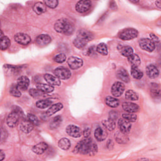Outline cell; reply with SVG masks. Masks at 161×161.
Segmentation results:
<instances>
[{"label":"cell","instance_id":"cell-29","mask_svg":"<svg viewBox=\"0 0 161 161\" xmlns=\"http://www.w3.org/2000/svg\"><path fill=\"white\" fill-rule=\"evenodd\" d=\"M52 104V101L50 99H42L36 103V106L40 109H45L49 107Z\"/></svg>","mask_w":161,"mask_h":161},{"label":"cell","instance_id":"cell-41","mask_svg":"<svg viewBox=\"0 0 161 161\" xmlns=\"http://www.w3.org/2000/svg\"><path fill=\"white\" fill-rule=\"evenodd\" d=\"M122 117H123V118L125 119L126 120L128 121L130 123L135 122L137 119V116L136 114H135L132 113H128V112L123 113L122 114Z\"/></svg>","mask_w":161,"mask_h":161},{"label":"cell","instance_id":"cell-25","mask_svg":"<svg viewBox=\"0 0 161 161\" xmlns=\"http://www.w3.org/2000/svg\"><path fill=\"white\" fill-rule=\"evenodd\" d=\"M33 9L37 14H40L46 11V6L41 2H37L34 4Z\"/></svg>","mask_w":161,"mask_h":161},{"label":"cell","instance_id":"cell-3","mask_svg":"<svg viewBox=\"0 0 161 161\" xmlns=\"http://www.w3.org/2000/svg\"><path fill=\"white\" fill-rule=\"evenodd\" d=\"M138 31L132 28H127L122 30L118 33V37L123 40H130L138 36Z\"/></svg>","mask_w":161,"mask_h":161},{"label":"cell","instance_id":"cell-4","mask_svg":"<svg viewBox=\"0 0 161 161\" xmlns=\"http://www.w3.org/2000/svg\"><path fill=\"white\" fill-rule=\"evenodd\" d=\"M54 74L60 79H68L71 76L70 71L63 67H57L54 70Z\"/></svg>","mask_w":161,"mask_h":161},{"label":"cell","instance_id":"cell-30","mask_svg":"<svg viewBox=\"0 0 161 161\" xmlns=\"http://www.w3.org/2000/svg\"><path fill=\"white\" fill-rule=\"evenodd\" d=\"M119 51L123 56L126 57H128L129 56H130L133 53V48L131 47L127 46V45L121 46V48L119 49Z\"/></svg>","mask_w":161,"mask_h":161},{"label":"cell","instance_id":"cell-10","mask_svg":"<svg viewBox=\"0 0 161 161\" xmlns=\"http://www.w3.org/2000/svg\"><path fill=\"white\" fill-rule=\"evenodd\" d=\"M66 132L69 135L73 138H79L82 135L80 128L74 125H68L66 128Z\"/></svg>","mask_w":161,"mask_h":161},{"label":"cell","instance_id":"cell-47","mask_svg":"<svg viewBox=\"0 0 161 161\" xmlns=\"http://www.w3.org/2000/svg\"><path fill=\"white\" fill-rule=\"evenodd\" d=\"M8 136L7 132L6 131V130H4L3 128H1V140L3 142L4 140H6V137Z\"/></svg>","mask_w":161,"mask_h":161},{"label":"cell","instance_id":"cell-49","mask_svg":"<svg viewBox=\"0 0 161 161\" xmlns=\"http://www.w3.org/2000/svg\"><path fill=\"white\" fill-rule=\"evenodd\" d=\"M90 133H91V131H90V129L89 128H86L83 131V135L86 138H88Z\"/></svg>","mask_w":161,"mask_h":161},{"label":"cell","instance_id":"cell-17","mask_svg":"<svg viewBox=\"0 0 161 161\" xmlns=\"http://www.w3.org/2000/svg\"><path fill=\"white\" fill-rule=\"evenodd\" d=\"M146 73L148 77H150L151 79H154V78H156L158 75L159 71H158L157 67L155 65L150 64L147 67Z\"/></svg>","mask_w":161,"mask_h":161},{"label":"cell","instance_id":"cell-18","mask_svg":"<svg viewBox=\"0 0 161 161\" xmlns=\"http://www.w3.org/2000/svg\"><path fill=\"white\" fill-rule=\"evenodd\" d=\"M44 79L46 80L47 83H48L51 86H60V79L56 76L52 75L49 74H46L43 75Z\"/></svg>","mask_w":161,"mask_h":161},{"label":"cell","instance_id":"cell-38","mask_svg":"<svg viewBox=\"0 0 161 161\" xmlns=\"http://www.w3.org/2000/svg\"><path fill=\"white\" fill-rule=\"evenodd\" d=\"M11 42L9 38L6 36H4L1 38V50H5L10 45Z\"/></svg>","mask_w":161,"mask_h":161},{"label":"cell","instance_id":"cell-40","mask_svg":"<svg viewBox=\"0 0 161 161\" xmlns=\"http://www.w3.org/2000/svg\"><path fill=\"white\" fill-rule=\"evenodd\" d=\"M96 51L103 55H106L108 54V47L104 43H101L97 46Z\"/></svg>","mask_w":161,"mask_h":161},{"label":"cell","instance_id":"cell-36","mask_svg":"<svg viewBox=\"0 0 161 161\" xmlns=\"http://www.w3.org/2000/svg\"><path fill=\"white\" fill-rule=\"evenodd\" d=\"M29 93L31 96L34 98H39L42 97H45L46 93L41 91L38 89H31L29 91Z\"/></svg>","mask_w":161,"mask_h":161},{"label":"cell","instance_id":"cell-33","mask_svg":"<svg viewBox=\"0 0 161 161\" xmlns=\"http://www.w3.org/2000/svg\"><path fill=\"white\" fill-rule=\"evenodd\" d=\"M62 117L60 116H57L55 117H54L51 122L50 123V129H55L57 128H58L59 126V125L61 124L62 123Z\"/></svg>","mask_w":161,"mask_h":161},{"label":"cell","instance_id":"cell-42","mask_svg":"<svg viewBox=\"0 0 161 161\" xmlns=\"http://www.w3.org/2000/svg\"><path fill=\"white\" fill-rule=\"evenodd\" d=\"M27 119L31 122L33 125H38L39 123V121L38 118L33 114H27Z\"/></svg>","mask_w":161,"mask_h":161},{"label":"cell","instance_id":"cell-7","mask_svg":"<svg viewBox=\"0 0 161 161\" xmlns=\"http://www.w3.org/2000/svg\"><path fill=\"white\" fill-rule=\"evenodd\" d=\"M125 90V85L121 82H114L111 87V93L114 97H119Z\"/></svg>","mask_w":161,"mask_h":161},{"label":"cell","instance_id":"cell-23","mask_svg":"<svg viewBox=\"0 0 161 161\" xmlns=\"http://www.w3.org/2000/svg\"><path fill=\"white\" fill-rule=\"evenodd\" d=\"M62 108H63V104L60 103H57L51 106L48 108V109L46 112V114L48 116H52V114H55V113H57V111H58L61 109H62Z\"/></svg>","mask_w":161,"mask_h":161},{"label":"cell","instance_id":"cell-26","mask_svg":"<svg viewBox=\"0 0 161 161\" xmlns=\"http://www.w3.org/2000/svg\"><path fill=\"white\" fill-rule=\"evenodd\" d=\"M36 89L40 90L45 93L52 92L54 90V87L53 86L46 84H38L36 85Z\"/></svg>","mask_w":161,"mask_h":161},{"label":"cell","instance_id":"cell-28","mask_svg":"<svg viewBox=\"0 0 161 161\" xmlns=\"http://www.w3.org/2000/svg\"><path fill=\"white\" fill-rule=\"evenodd\" d=\"M106 104L111 108H116L118 106L119 102V100L111 96H108L105 99Z\"/></svg>","mask_w":161,"mask_h":161},{"label":"cell","instance_id":"cell-34","mask_svg":"<svg viewBox=\"0 0 161 161\" xmlns=\"http://www.w3.org/2000/svg\"><path fill=\"white\" fill-rule=\"evenodd\" d=\"M131 74L132 77L136 79H140L143 77V72L138 68V67L131 66Z\"/></svg>","mask_w":161,"mask_h":161},{"label":"cell","instance_id":"cell-15","mask_svg":"<svg viewBox=\"0 0 161 161\" xmlns=\"http://www.w3.org/2000/svg\"><path fill=\"white\" fill-rule=\"evenodd\" d=\"M108 136V133L105 129L98 127L94 131V137L99 142H102Z\"/></svg>","mask_w":161,"mask_h":161},{"label":"cell","instance_id":"cell-22","mask_svg":"<svg viewBox=\"0 0 161 161\" xmlns=\"http://www.w3.org/2000/svg\"><path fill=\"white\" fill-rule=\"evenodd\" d=\"M116 75L119 79H120L123 82H128L130 80L129 75L127 71L123 68H121L119 70H118L116 72Z\"/></svg>","mask_w":161,"mask_h":161},{"label":"cell","instance_id":"cell-51","mask_svg":"<svg viewBox=\"0 0 161 161\" xmlns=\"http://www.w3.org/2000/svg\"><path fill=\"white\" fill-rule=\"evenodd\" d=\"M155 4H156V6H157L159 9L161 8V2H160V1H157L155 2Z\"/></svg>","mask_w":161,"mask_h":161},{"label":"cell","instance_id":"cell-43","mask_svg":"<svg viewBox=\"0 0 161 161\" xmlns=\"http://www.w3.org/2000/svg\"><path fill=\"white\" fill-rule=\"evenodd\" d=\"M58 1L57 0H46L44 1L45 6H48L50 8H55L58 5Z\"/></svg>","mask_w":161,"mask_h":161},{"label":"cell","instance_id":"cell-12","mask_svg":"<svg viewBox=\"0 0 161 161\" xmlns=\"http://www.w3.org/2000/svg\"><path fill=\"white\" fill-rule=\"evenodd\" d=\"M52 41L50 36L46 34H41L38 35L35 40L36 43L40 47H44L49 44Z\"/></svg>","mask_w":161,"mask_h":161},{"label":"cell","instance_id":"cell-45","mask_svg":"<svg viewBox=\"0 0 161 161\" xmlns=\"http://www.w3.org/2000/svg\"><path fill=\"white\" fill-rule=\"evenodd\" d=\"M151 94L153 97H160V90L158 89H157V87H155L153 89H152Z\"/></svg>","mask_w":161,"mask_h":161},{"label":"cell","instance_id":"cell-37","mask_svg":"<svg viewBox=\"0 0 161 161\" xmlns=\"http://www.w3.org/2000/svg\"><path fill=\"white\" fill-rule=\"evenodd\" d=\"M125 98L130 101H136L138 99V95L133 90H128L125 93Z\"/></svg>","mask_w":161,"mask_h":161},{"label":"cell","instance_id":"cell-2","mask_svg":"<svg viewBox=\"0 0 161 161\" xmlns=\"http://www.w3.org/2000/svg\"><path fill=\"white\" fill-rule=\"evenodd\" d=\"M54 29L58 33L69 35L74 32V27L73 24L69 19L61 18L55 23Z\"/></svg>","mask_w":161,"mask_h":161},{"label":"cell","instance_id":"cell-27","mask_svg":"<svg viewBox=\"0 0 161 161\" xmlns=\"http://www.w3.org/2000/svg\"><path fill=\"white\" fill-rule=\"evenodd\" d=\"M129 63L133 67H138L140 64V58L137 54H132L128 57Z\"/></svg>","mask_w":161,"mask_h":161},{"label":"cell","instance_id":"cell-1","mask_svg":"<svg viewBox=\"0 0 161 161\" xmlns=\"http://www.w3.org/2000/svg\"><path fill=\"white\" fill-rule=\"evenodd\" d=\"M74 152L92 156L97 152V147L91 139L86 138L80 141L74 148Z\"/></svg>","mask_w":161,"mask_h":161},{"label":"cell","instance_id":"cell-16","mask_svg":"<svg viewBox=\"0 0 161 161\" xmlns=\"http://www.w3.org/2000/svg\"><path fill=\"white\" fill-rule=\"evenodd\" d=\"M123 109L128 113H135L138 111L139 106L131 102H125L122 104Z\"/></svg>","mask_w":161,"mask_h":161},{"label":"cell","instance_id":"cell-14","mask_svg":"<svg viewBox=\"0 0 161 161\" xmlns=\"http://www.w3.org/2000/svg\"><path fill=\"white\" fill-rule=\"evenodd\" d=\"M30 84V80L26 76H21L17 80V86L20 91H26Z\"/></svg>","mask_w":161,"mask_h":161},{"label":"cell","instance_id":"cell-9","mask_svg":"<svg viewBox=\"0 0 161 161\" xmlns=\"http://www.w3.org/2000/svg\"><path fill=\"white\" fill-rule=\"evenodd\" d=\"M91 6V2L89 0L79 1L75 5V9L77 12L82 13L89 9Z\"/></svg>","mask_w":161,"mask_h":161},{"label":"cell","instance_id":"cell-50","mask_svg":"<svg viewBox=\"0 0 161 161\" xmlns=\"http://www.w3.org/2000/svg\"><path fill=\"white\" fill-rule=\"evenodd\" d=\"M4 157H5V154L3 153V150H1V153H0V160H3Z\"/></svg>","mask_w":161,"mask_h":161},{"label":"cell","instance_id":"cell-11","mask_svg":"<svg viewBox=\"0 0 161 161\" xmlns=\"http://www.w3.org/2000/svg\"><path fill=\"white\" fill-rule=\"evenodd\" d=\"M67 64L70 69H77L82 66L83 61L77 57H70L67 60Z\"/></svg>","mask_w":161,"mask_h":161},{"label":"cell","instance_id":"cell-31","mask_svg":"<svg viewBox=\"0 0 161 161\" xmlns=\"http://www.w3.org/2000/svg\"><path fill=\"white\" fill-rule=\"evenodd\" d=\"M87 42H88L87 40L77 36V38H75L74 40L73 44L77 48H84L86 45Z\"/></svg>","mask_w":161,"mask_h":161},{"label":"cell","instance_id":"cell-13","mask_svg":"<svg viewBox=\"0 0 161 161\" xmlns=\"http://www.w3.org/2000/svg\"><path fill=\"white\" fill-rule=\"evenodd\" d=\"M118 126L120 131L124 133H127L130 131L131 128V123L129 122L128 121L126 120L124 118H120L118 121Z\"/></svg>","mask_w":161,"mask_h":161},{"label":"cell","instance_id":"cell-48","mask_svg":"<svg viewBox=\"0 0 161 161\" xmlns=\"http://www.w3.org/2000/svg\"><path fill=\"white\" fill-rule=\"evenodd\" d=\"M150 38H151V40L155 43V45L156 44V43H158V42H159V39H158V38L156 36V35H155L154 34H150Z\"/></svg>","mask_w":161,"mask_h":161},{"label":"cell","instance_id":"cell-19","mask_svg":"<svg viewBox=\"0 0 161 161\" xmlns=\"http://www.w3.org/2000/svg\"><path fill=\"white\" fill-rule=\"evenodd\" d=\"M48 148V145L45 142H40L34 145L32 148V150L36 154H42Z\"/></svg>","mask_w":161,"mask_h":161},{"label":"cell","instance_id":"cell-32","mask_svg":"<svg viewBox=\"0 0 161 161\" xmlns=\"http://www.w3.org/2000/svg\"><path fill=\"white\" fill-rule=\"evenodd\" d=\"M70 145L71 144H70L69 140L66 138H63L60 139L58 142V147L60 148L65 150H68L70 147Z\"/></svg>","mask_w":161,"mask_h":161},{"label":"cell","instance_id":"cell-20","mask_svg":"<svg viewBox=\"0 0 161 161\" xmlns=\"http://www.w3.org/2000/svg\"><path fill=\"white\" fill-rule=\"evenodd\" d=\"M33 125L28 120H24L21 121L19 125V129L25 133H28L33 129Z\"/></svg>","mask_w":161,"mask_h":161},{"label":"cell","instance_id":"cell-6","mask_svg":"<svg viewBox=\"0 0 161 161\" xmlns=\"http://www.w3.org/2000/svg\"><path fill=\"white\" fill-rule=\"evenodd\" d=\"M20 117L21 116L18 113L13 110L12 112L10 113L6 119L7 125L11 128H14L17 125Z\"/></svg>","mask_w":161,"mask_h":161},{"label":"cell","instance_id":"cell-5","mask_svg":"<svg viewBox=\"0 0 161 161\" xmlns=\"http://www.w3.org/2000/svg\"><path fill=\"white\" fill-rule=\"evenodd\" d=\"M139 45L143 50L150 52H152L155 48V43L148 38L140 39L139 41Z\"/></svg>","mask_w":161,"mask_h":161},{"label":"cell","instance_id":"cell-8","mask_svg":"<svg viewBox=\"0 0 161 161\" xmlns=\"http://www.w3.org/2000/svg\"><path fill=\"white\" fill-rule=\"evenodd\" d=\"M14 40L19 44L22 45H27L31 42L30 36L23 33H18L14 35Z\"/></svg>","mask_w":161,"mask_h":161},{"label":"cell","instance_id":"cell-24","mask_svg":"<svg viewBox=\"0 0 161 161\" xmlns=\"http://www.w3.org/2000/svg\"><path fill=\"white\" fill-rule=\"evenodd\" d=\"M114 138L118 143L122 144L126 143L128 140V138L126 135V133H124L121 131L116 132L114 135Z\"/></svg>","mask_w":161,"mask_h":161},{"label":"cell","instance_id":"cell-44","mask_svg":"<svg viewBox=\"0 0 161 161\" xmlns=\"http://www.w3.org/2000/svg\"><path fill=\"white\" fill-rule=\"evenodd\" d=\"M53 60L57 63H63L66 60V55L64 53H59L55 56Z\"/></svg>","mask_w":161,"mask_h":161},{"label":"cell","instance_id":"cell-46","mask_svg":"<svg viewBox=\"0 0 161 161\" xmlns=\"http://www.w3.org/2000/svg\"><path fill=\"white\" fill-rule=\"evenodd\" d=\"M109 118L112 119H113V120H114V121H115V119H117V118H118V113H117L116 111H115L113 110V111H110V112H109Z\"/></svg>","mask_w":161,"mask_h":161},{"label":"cell","instance_id":"cell-21","mask_svg":"<svg viewBox=\"0 0 161 161\" xmlns=\"http://www.w3.org/2000/svg\"><path fill=\"white\" fill-rule=\"evenodd\" d=\"M77 37L83 38L87 42L91 40L93 38L92 33L87 30H80L77 33Z\"/></svg>","mask_w":161,"mask_h":161},{"label":"cell","instance_id":"cell-35","mask_svg":"<svg viewBox=\"0 0 161 161\" xmlns=\"http://www.w3.org/2000/svg\"><path fill=\"white\" fill-rule=\"evenodd\" d=\"M103 125L106 128H107L109 131L113 130L115 128V126H116L114 120L110 118H108V119H106V120H103Z\"/></svg>","mask_w":161,"mask_h":161},{"label":"cell","instance_id":"cell-39","mask_svg":"<svg viewBox=\"0 0 161 161\" xmlns=\"http://www.w3.org/2000/svg\"><path fill=\"white\" fill-rule=\"evenodd\" d=\"M9 92L10 94L14 96V97H19L21 96V91L19 90V89L18 88L17 84H13L9 89Z\"/></svg>","mask_w":161,"mask_h":161}]
</instances>
